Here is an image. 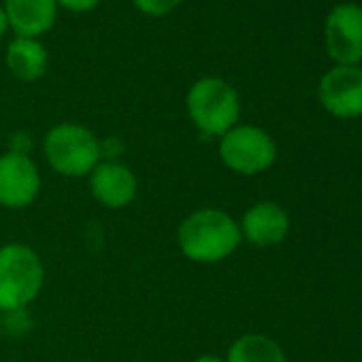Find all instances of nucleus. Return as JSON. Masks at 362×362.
<instances>
[{"instance_id": "obj_1", "label": "nucleus", "mask_w": 362, "mask_h": 362, "mask_svg": "<svg viewBox=\"0 0 362 362\" xmlns=\"http://www.w3.org/2000/svg\"><path fill=\"white\" fill-rule=\"evenodd\" d=\"M239 222L218 207H203L181 220L177 228V245L190 262L218 264L230 258L241 245Z\"/></svg>"}, {"instance_id": "obj_2", "label": "nucleus", "mask_w": 362, "mask_h": 362, "mask_svg": "<svg viewBox=\"0 0 362 362\" xmlns=\"http://www.w3.org/2000/svg\"><path fill=\"white\" fill-rule=\"evenodd\" d=\"M45 286V264L26 243L0 247V313L28 309Z\"/></svg>"}, {"instance_id": "obj_3", "label": "nucleus", "mask_w": 362, "mask_h": 362, "mask_svg": "<svg viewBox=\"0 0 362 362\" xmlns=\"http://www.w3.org/2000/svg\"><path fill=\"white\" fill-rule=\"evenodd\" d=\"M43 153L47 164L62 177L81 179L103 162V145L98 136L73 122L56 124L43 139Z\"/></svg>"}, {"instance_id": "obj_4", "label": "nucleus", "mask_w": 362, "mask_h": 362, "mask_svg": "<svg viewBox=\"0 0 362 362\" xmlns=\"http://www.w3.org/2000/svg\"><path fill=\"white\" fill-rule=\"evenodd\" d=\"M186 109L194 126L207 136H224L241 117L237 90L220 77L199 79L186 96Z\"/></svg>"}, {"instance_id": "obj_5", "label": "nucleus", "mask_w": 362, "mask_h": 362, "mask_svg": "<svg viewBox=\"0 0 362 362\" xmlns=\"http://www.w3.org/2000/svg\"><path fill=\"white\" fill-rule=\"evenodd\" d=\"M218 153L228 170L243 177H256L275 164L277 145L267 130L252 124H237L220 136Z\"/></svg>"}, {"instance_id": "obj_6", "label": "nucleus", "mask_w": 362, "mask_h": 362, "mask_svg": "<svg viewBox=\"0 0 362 362\" xmlns=\"http://www.w3.org/2000/svg\"><path fill=\"white\" fill-rule=\"evenodd\" d=\"M41 170L28 153H0V207L20 211L30 207L41 194Z\"/></svg>"}, {"instance_id": "obj_7", "label": "nucleus", "mask_w": 362, "mask_h": 362, "mask_svg": "<svg viewBox=\"0 0 362 362\" xmlns=\"http://www.w3.org/2000/svg\"><path fill=\"white\" fill-rule=\"evenodd\" d=\"M328 56L341 66L362 62V7L343 3L330 9L324 26Z\"/></svg>"}, {"instance_id": "obj_8", "label": "nucleus", "mask_w": 362, "mask_h": 362, "mask_svg": "<svg viewBox=\"0 0 362 362\" xmlns=\"http://www.w3.org/2000/svg\"><path fill=\"white\" fill-rule=\"evenodd\" d=\"M322 107L341 119L362 115V69L334 64L317 86Z\"/></svg>"}, {"instance_id": "obj_9", "label": "nucleus", "mask_w": 362, "mask_h": 362, "mask_svg": "<svg viewBox=\"0 0 362 362\" xmlns=\"http://www.w3.org/2000/svg\"><path fill=\"white\" fill-rule=\"evenodd\" d=\"M88 184L94 201L111 211L132 205L139 194V179L134 170L119 160L100 162L90 173Z\"/></svg>"}, {"instance_id": "obj_10", "label": "nucleus", "mask_w": 362, "mask_h": 362, "mask_svg": "<svg viewBox=\"0 0 362 362\" xmlns=\"http://www.w3.org/2000/svg\"><path fill=\"white\" fill-rule=\"evenodd\" d=\"M239 228L243 241H247L250 245L273 247L284 243V239L288 237L290 218L281 205L273 201H260L243 214Z\"/></svg>"}, {"instance_id": "obj_11", "label": "nucleus", "mask_w": 362, "mask_h": 362, "mask_svg": "<svg viewBox=\"0 0 362 362\" xmlns=\"http://www.w3.org/2000/svg\"><path fill=\"white\" fill-rule=\"evenodd\" d=\"M5 16L9 28L18 37L39 39L49 28H54L58 18L56 0H5Z\"/></svg>"}, {"instance_id": "obj_12", "label": "nucleus", "mask_w": 362, "mask_h": 362, "mask_svg": "<svg viewBox=\"0 0 362 362\" xmlns=\"http://www.w3.org/2000/svg\"><path fill=\"white\" fill-rule=\"evenodd\" d=\"M49 64L47 49L39 39L18 37L7 49V66L22 81H37L45 75Z\"/></svg>"}, {"instance_id": "obj_13", "label": "nucleus", "mask_w": 362, "mask_h": 362, "mask_svg": "<svg viewBox=\"0 0 362 362\" xmlns=\"http://www.w3.org/2000/svg\"><path fill=\"white\" fill-rule=\"evenodd\" d=\"M224 362H288L281 345L258 332H250L239 337L230 347L224 358Z\"/></svg>"}, {"instance_id": "obj_14", "label": "nucleus", "mask_w": 362, "mask_h": 362, "mask_svg": "<svg viewBox=\"0 0 362 362\" xmlns=\"http://www.w3.org/2000/svg\"><path fill=\"white\" fill-rule=\"evenodd\" d=\"M134 7L151 18H162L170 11H175L184 0H132Z\"/></svg>"}, {"instance_id": "obj_15", "label": "nucleus", "mask_w": 362, "mask_h": 362, "mask_svg": "<svg viewBox=\"0 0 362 362\" xmlns=\"http://www.w3.org/2000/svg\"><path fill=\"white\" fill-rule=\"evenodd\" d=\"M56 3L73 13H88L100 5V0H56Z\"/></svg>"}, {"instance_id": "obj_16", "label": "nucleus", "mask_w": 362, "mask_h": 362, "mask_svg": "<svg viewBox=\"0 0 362 362\" xmlns=\"http://www.w3.org/2000/svg\"><path fill=\"white\" fill-rule=\"evenodd\" d=\"M190 362H224V358L222 356H216V354H203V356H197Z\"/></svg>"}, {"instance_id": "obj_17", "label": "nucleus", "mask_w": 362, "mask_h": 362, "mask_svg": "<svg viewBox=\"0 0 362 362\" xmlns=\"http://www.w3.org/2000/svg\"><path fill=\"white\" fill-rule=\"evenodd\" d=\"M7 28H9V22H7L5 9H3V7H0V39H3V37H5Z\"/></svg>"}, {"instance_id": "obj_18", "label": "nucleus", "mask_w": 362, "mask_h": 362, "mask_svg": "<svg viewBox=\"0 0 362 362\" xmlns=\"http://www.w3.org/2000/svg\"><path fill=\"white\" fill-rule=\"evenodd\" d=\"M0 334H3V313H0Z\"/></svg>"}]
</instances>
